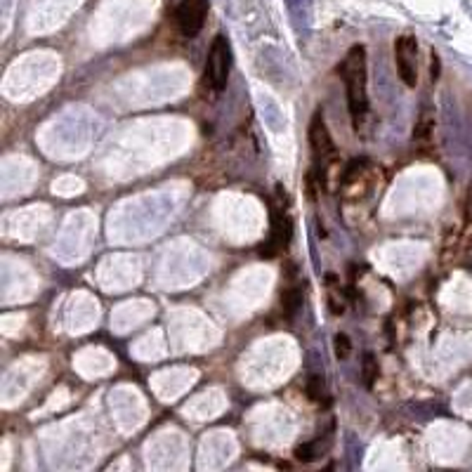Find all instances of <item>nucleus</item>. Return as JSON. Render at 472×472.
<instances>
[{"label":"nucleus","instance_id":"f257e3e1","mask_svg":"<svg viewBox=\"0 0 472 472\" xmlns=\"http://www.w3.org/2000/svg\"><path fill=\"white\" fill-rule=\"evenodd\" d=\"M338 76L345 83L347 94V109L349 119H352L354 130L364 123L366 114H369V76H366V48L352 45L342 62L338 64Z\"/></svg>","mask_w":472,"mask_h":472},{"label":"nucleus","instance_id":"1a4fd4ad","mask_svg":"<svg viewBox=\"0 0 472 472\" xmlns=\"http://www.w3.org/2000/svg\"><path fill=\"white\" fill-rule=\"evenodd\" d=\"M305 392H307V397L312 399V402H329V394H326V382H324V376L319 373H312L307 378V382H305Z\"/></svg>","mask_w":472,"mask_h":472},{"label":"nucleus","instance_id":"0eeeda50","mask_svg":"<svg viewBox=\"0 0 472 472\" xmlns=\"http://www.w3.org/2000/svg\"><path fill=\"white\" fill-rule=\"evenodd\" d=\"M331 442H333V427L329 432H324V435L314 437L312 442H305V444H300V447H296V458L300 463H312V460H316L329 451Z\"/></svg>","mask_w":472,"mask_h":472},{"label":"nucleus","instance_id":"9b49d317","mask_svg":"<svg viewBox=\"0 0 472 472\" xmlns=\"http://www.w3.org/2000/svg\"><path fill=\"white\" fill-rule=\"evenodd\" d=\"M309 3H312V0H286V5H288V10H291L293 21H296L298 29H300V19L307 21V17H309Z\"/></svg>","mask_w":472,"mask_h":472},{"label":"nucleus","instance_id":"7ed1b4c3","mask_svg":"<svg viewBox=\"0 0 472 472\" xmlns=\"http://www.w3.org/2000/svg\"><path fill=\"white\" fill-rule=\"evenodd\" d=\"M229 69H232V45L227 41V36L213 38L208 50V59H205V71H203V81L215 94H220L227 88V79H229Z\"/></svg>","mask_w":472,"mask_h":472},{"label":"nucleus","instance_id":"ddd939ff","mask_svg":"<svg viewBox=\"0 0 472 472\" xmlns=\"http://www.w3.org/2000/svg\"><path fill=\"white\" fill-rule=\"evenodd\" d=\"M336 354H338V359H347L349 354H352V342H349V338L345 333H338L336 336Z\"/></svg>","mask_w":472,"mask_h":472},{"label":"nucleus","instance_id":"4468645a","mask_svg":"<svg viewBox=\"0 0 472 472\" xmlns=\"http://www.w3.org/2000/svg\"><path fill=\"white\" fill-rule=\"evenodd\" d=\"M440 69H442L440 54H437V52H432V62H430V76H432V81H437V79H440Z\"/></svg>","mask_w":472,"mask_h":472},{"label":"nucleus","instance_id":"9d476101","mask_svg":"<svg viewBox=\"0 0 472 472\" xmlns=\"http://www.w3.org/2000/svg\"><path fill=\"white\" fill-rule=\"evenodd\" d=\"M432 130H435V119H432V114H430V111L423 109V114H420L418 123H415L413 137H415V140H427Z\"/></svg>","mask_w":472,"mask_h":472},{"label":"nucleus","instance_id":"f03ea898","mask_svg":"<svg viewBox=\"0 0 472 472\" xmlns=\"http://www.w3.org/2000/svg\"><path fill=\"white\" fill-rule=\"evenodd\" d=\"M283 198H286V194H283L281 185H276L274 198H271V210H269V225H271L269 236H267V241L263 243V248H260V253H263L265 258H274V255H279L281 251H286L288 243H291V238H293V220H291V215H288Z\"/></svg>","mask_w":472,"mask_h":472},{"label":"nucleus","instance_id":"423d86ee","mask_svg":"<svg viewBox=\"0 0 472 472\" xmlns=\"http://www.w3.org/2000/svg\"><path fill=\"white\" fill-rule=\"evenodd\" d=\"M309 147H312L314 156L319 158H329L336 152V144H333V137L329 132V125L324 121V111H314L312 121H309Z\"/></svg>","mask_w":472,"mask_h":472},{"label":"nucleus","instance_id":"f8f14e48","mask_svg":"<svg viewBox=\"0 0 472 472\" xmlns=\"http://www.w3.org/2000/svg\"><path fill=\"white\" fill-rule=\"evenodd\" d=\"M376 378H378V362H376L373 354L366 352V357H364V382H366V387H373Z\"/></svg>","mask_w":472,"mask_h":472},{"label":"nucleus","instance_id":"6e6552de","mask_svg":"<svg viewBox=\"0 0 472 472\" xmlns=\"http://www.w3.org/2000/svg\"><path fill=\"white\" fill-rule=\"evenodd\" d=\"M281 302H283V312L286 316H296V312L302 305V291L298 286H286L281 293Z\"/></svg>","mask_w":472,"mask_h":472},{"label":"nucleus","instance_id":"39448f33","mask_svg":"<svg viewBox=\"0 0 472 472\" xmlns=\"http://www.w3.org/2000/svg\"><path fill=\"white\" fill-rule=\"evenodd\" d=\"M208 8H210L208 0H182V3L177 5L175 19H177V29H180L182 36L194 38L203 29Z\"/></svg>","mask_w":472,"mask_h":472},{"label":"nucleus","instance_id":"20e7f679","mask_svg":"<svg viewBox=\"0 0 472 472\" xmlns=\"http://www.w3.org/2000/svg\"><path fill=\"white\" fill-rule=\"evenodd\" d=\"M394 64L404 85H418V41L411 33H404L394 41Z\"/></svg>","mask_w":472,"mask_h":472}]
</instances>
